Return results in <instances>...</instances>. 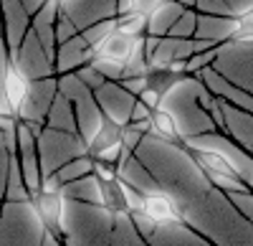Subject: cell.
I'll list each match as a JSON object with an SVG mask.
<instances>
[{
	"label": "cell",
	"mask_w": 253,
	"mask_h": 246,
	"mask_svg": "<svg viewBox=\"0 0 253 246\" xmlns=\"http://www.w3.org/2000/svg\"><path fill=\"white\" fill-rule=\"evenodd\" d=\"M144 213L150 216V221L155 223L157 229L180 226V223H185L182 206L177 203V198L170 196L167 191H150V193H144Z\"/></svg>",
	"instance_id": "cell-1"
},
{
	"label": "cell",
	"mask_w": 253,
	"mask_h": 246,
	"mask_svg": "<svg viewBox=\"0 0 253 246\" xmlns=\"http://www.w3.org/2000/svg\"><path fill=\"white\" fill-rule=\"evenodd\" d=\"M31 206L36 216L41 218L43 229L53 234H63L66 221H63V191H46V188H36L31 196Z\"/></svg>",
	"instance_id": "cell-2"
},
{
	"label": "cell",
	"mask_w": 253,
	"mask_h": 246,
	"mask_svg": "<svg viewBox=\"0 0 253 246\" xmlns=\"http://www.w3.org/2000/svg\"><path fill=\"white\" fill-rule=\"evenodd\" d=\"M3 94H5V101H8V109L10 114H23L28 101H31V79L28 74L18 66V61L10 58L8 66H5V74H3Z\"/></svg>",
	"instance_id": "cell-3"
},
{
	"label": "cell",
	"mask_w": 253,
	"mask_h": 246,
	"mask_svg": "<svg viewBox=\"0 0 253 246\" xmlns=\"http://www.w3.org/2000/svg\"><path fill=\"white\" fill-rule=\"evenodd\" d=\"M190 155H193V162L208 178H218V175L220 178H241L238 165H233V160H230L225 152H220V150H208V148L190 145Z\"/></svg>",
	"instance_id": "cell-4"
},
{
	"label": "cell",
	"mask_w": 253,
	"mask_h": 246,
	"mask_svg": "<svg viewBox=\"0 0 253 246\" xmlns=\"http://www.w3.org/2000/svg\"><path fill=\"white\" fill-rule=\"evenodd\" d=\"M185 3L182 0H165V3L150 15V26H147V31H150L152 36H165L170 33L172 26L180 20V15H185Z\"/></svg>",
	"instance_id": "cell-5"
},
{
	"label": "cell",
	"mask_w": 253,
	"mask_h": 246,
	"mask_svg": "<svg viewBox=\"0 0 253 246\" xmlns=\"http://www.w3.org/2000/svg\"><path fill=\"white\" fill-rule=\"evenodd\" d=\"M150 132L162 137V140H177L180 137V125L170 109H165V104L155 107L150 114Z\"/></svg>",
	"instance_id": "cell-6"
},
{
	"label": "cell",
	"mask_w": 253,
	"mask_h": 246,
	"mask_svg": "<svg viewBox=\"0 0 253 246\" xmlns=\"http://www.w3.org/2000/svg\"><path fill=\"white\" fill-rule=\"evenodd\" d=\"M228 41L236 44H253V5L241 10L228 26Z\"/></svg>",
	"instance_id": "cell-7"
},
{
	"label": "cell",
	"mask_w": 253,
	"mask_h": 246,
	"mask_svg": "<svg viewBox=\"0 0 253 246\" xmlns=\"http://www.w3.org/2000/svg\"><path fill=\"white\" fill-rule=\"evenodd\" d=\"M147 26H150V15H142L134 10L117 15V31H122L126 36H144Z\"/></svg>",
	"instance_id": "cell-8"
},
{
	"label": "cell",
	"mask_w": 253,
	"mask_h": 246,
	"mask_svg": "<svg viewBox=\"0 0 253 246\" xmlns=\"http://www.w3.org/2000/svg\"><path fill=\"white\" fill-rule=\"evenodd\" d=\"M165 0H117V8H114V15H122V13H142V15H152Z\"/></svg>",
	"instance_id": "cell-9"
},
{
	"label": "cell",
	"mask_w": 253,
	"mask_h": 246,
	"mask_svg": "<svg viewBox=\"0 0 253 246\" xmlns=\"http://www.w3.org/2000/svg\"><path fill=\"white\" fill-rule=\"evenodd\" d=\"M53 3H58V5L63 8V5H66V3H71V0H53Z\"/></svg>",
	"instance_id": "cell-10"
}]
</instances>
